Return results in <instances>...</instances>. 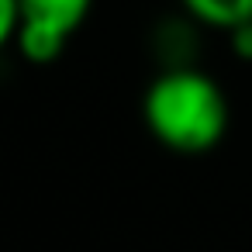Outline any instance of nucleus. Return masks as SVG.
<instances>
[{
    "label": "nucleus",
    "instance_id": "obj_1",
    "mask_svg": "<svg viewBox=\"0 0 252 252\" xmlns=\"http://www.w3.org/2000/svg\"><path fill=\"white\" fill-rule=\"evenodd\" d=\"M142 118L159 145L183 156H200L224 138L228 100L224 90L197 66L162 69L145 90Z\"/></svg>",
    "mask_w": 252,
    "mask_h": 252
},
{
    "label": "nucleus",
    "instance_id": "obj_2",
    "mask_svg": "<svg viewBox=\"0 0 252 252\" xmlns=\"http://www.w3.org/2000/svg\"><path fill=\"white\" fill-rule=\"evenodd\" d=\"M90 7L94 0H18V52L35 66L56 63L66 52L69 38L83 28Z\"/></svg>",
    "mask_w": 252,
    "mask_h": 252
},
{
    "label": "nucleus",
    "instance_id": "obj_3",
    "mask_svg": "<svg viewBox=\"0 0 252 252\" xmlns=\"http://www.w3.org/2000/svg\"><path fill=\"white\" fill-rule=\"evenodd\" d=\"M190 21L207 28H224L228 35L252 21V0H180Z\"/></svg>",
    "mask_w": 252,
    "mask_h": 252
},
{
    "label": "nucleus",
    "instance_id": "obj_4",
    "mask_svg": "<svg viewBox=\"0 0 252 252\" xmlns=\"http://www.w3.org/2000/svg\"><path fill=\"white\" fill-rule=\"evenodd\" d=\"M18 28H21L18 0H0V49L7 42H18Z\"/></svg>",
    "mask_w": 252,
    "mask_h": 252
},
{
    "label": "nucleus",
    "instance_id": "obj_5",
    "mask_svg": "<svg viewBox=\"0 0 252 252\" xmlns=\"http://www.w3.org/2000/svg\"><path fill=\"white\" fill-rule=\"evenodd\" d=\"M228 38H231V49H235V56L252 63V21H249V25H242V28H235Z\"/></svg>",
    "mask_w": 252,
    "mask_h": 252
}]
</instances>
